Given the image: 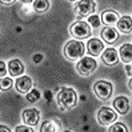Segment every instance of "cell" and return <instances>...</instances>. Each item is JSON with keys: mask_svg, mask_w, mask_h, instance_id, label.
<instances>
[{"mask_svg": "<svg viewBox=\"0 0 132 132\" xmlns=\"http://www.w3.org/2000/svg\"><path fill=\"white\" fill-rule=\"evenodd\" d=\"M63 132H71V131H63Z\"/></svg>", "mask_w": 132, "mask_h": 132, "instance_id": "30", "label": "cell"}, {"mask_svg": "<svg viewBox=\"0 0 132 132\" xmlns=\"http://www.w3.org/2000/svg\"><path fill=\"white\" fill-rule=\"evenodd\" d=\"M116 119H118L116 112L112 111L111 108H108V107H102L97 112V121L102 124V126H111V124H115Z\"/></svg>", "mask_w": 132, "mask_h": 132, "instance_id": "6", "label": "cell"}, {"mask_svg": "<svg viewBox=\"0 0 132 132\" xmlns=\"http://www.w3.org/2000/svg\"><path fill=\"white\" fill-rule=\"evenodd\" d=\"M31 87H32V80H31V77H28V76H21L16 80V89L20 94L27 95L31 91Z\"/></svg>", "mask_w": 132, "mask_h": 132, "instance_id": "14", "label": "cell"}, {"mask_svg": "<svg viewBox=\"0 0 132 132\" xmlns=\"http://www.w3.org/2000/svg\"><path fill=\"white\" fill-rule=\"evenodd\" d=\"M119 20H120V18H119L118 12L111 11V10L104 11L103 15H102V23H103V24H105L107 27H112L115 24H118Z\"/></svg>", "mask_w": 132, "mask_h": 132, "instance_id": "12", "label": "cell"}, {"mask_svg": "<svg viewBox=\"0 0 132 132\" xmlns=\"http://www.w3.org/2000/svg\"><path fill=\"white\" fill-rule=\"evenodd\" d=\"M56 102L60 110L65 112L68 110H72L77 104V95L72 88H63L57 92Z\"/></svg>", "mask_w": 132, "mask_h": 132, "instance_id": "1", "label": "cell"}, {"mask_svg": "<svg viewBox=\"0 0 132 132\" xmlns=\"http://www.w3.org/2000/svg\"><path fill=\"white\" fill-rule=\"evenodd\" d=\"M118 31L120 34H131L132 32V19L129 16H123L120 18L118 23Z\"/></svg>", "mask_w": 132, "mask_h": 132, "instance_id": "16", "label": "cell"}, {"mask_svg": "<svg viewBox=\"0 0 132 132\" xmlns=\"http://www.w3.org/2000/svg\"><path fill=\"white\" fill-rule=\"evenodd\" d=\"M102 37L108 44H115L119 39V34L113 27H104L102 29Z\"/></svg>", "mask_w": 132, "mask_h": 132, "instance_id": "10", "label": "cell"}, {"mask_svg": "<svg viewBox=\"0 0 132 132\" xmlns=\"http://www.w3.org/2000/svg\"><path fill=\"white\" fill-rule=\"evenodd\" d=\"M113 108L120 115H126L129 110V102L126 96H118L113 100Z\"/></svg>", "mask_w": 132, "mask_h": 132, "instance_id": "13", "label": "cell"}, {"mask_svg": "<svg viewBox=\"0 0 132 132\" xmlns=\"http://www.w3.org/2000/svg\"><path fill=\"white\" fill-rule=\"evenodd\" d=\"M104 50L103 42H100L99 39H89L87 43V51L91 56H99L102 51Z\"/></svg>", "mask_w": 132, "mask_h": 132, "instance_id": "9", "label": "cell"}, {"mask_svg": "<svg viewBox=\"0 0 132 132\" xmlns=\"http://www.w3.org/2000/svg\"><path fill=\"white\" fill-rule=\"evenodd\" d=\"M102 59H103V63L107 64V65H116L119 63L120 57H119V55H118V52H116L115 48H108V50L104 51Z\"/></svg>", "mask_w": 132, "mask_h": 132, "instance_id": "11", "label": "cell"}, {"mask_svg": "<svg viewBox=\"0 0 132 132\" xmlns=\"http://www.w3.org/2000/svg\"><path fill=\"white\" fill-rule=\"evenodd\" d=\"M94 92L100 100H110L113 92V87L108 81H96L94 85Z\"/></svg>", "mask_w": 132, "mask_h": 132, "instance_id": "4", "label": "cell"}, {"mask_svg": "<svg viewBox=\"0 0 132 132\" xmlns=\"http://www.w3.org/2000/svg\"><path fill=\"white\" fill-rule=\"evenodd\" d=\"M69 32H71V35L75 39H85V37L91 36L92 31H91V27L88 26V23L80 20V21H75L71 26Z\"/></svg>", "mask_w": 132, "mask_h": 132, "instance_id": "3", "label": "cell"}, {"mask_svg": "<svg viewBox=\"0 0 132 132\" xmlns=\"http://www.w3.org/2000/svg\"><path fill=\"white\" fill-rule=\"evenodd\" d=\"M97 64L92 57H83L79 60V63L76 64V71L81 76H88L95 72Z\"/></svg>", "mask_w": 132, "mask_h": 132, "instance_id": "5", "label": "cell"}, {"mask_svg": "<svg viewBox=\"0 0 132 132\" xmlns=\"http://www.w3.org/2000/svg\"><path fill=\"white\" fill-rule=\"evenodd\" d=\"M34 10L36 13H44L50 10V2H45V0H37L34 3Z\"/></svg>", "mask_w": 132, "mask_h": 132, "instance_id": "19", "label": "cell"}, {"mask_svg": "<svg viewBox=\"0 0 132 132\" xmlns=\"http://www.w3.org/2000/svg\"><path fill=\"white\" fill-rule=\"evenodd\" d=\"M128 68V72H132V69H131V67H127Z\"/></svg>", "mask_w": 132, "mask_h": 132, "instance_id": "29", "label": "cell"}, {"mask_svg": "<svg viewBox=\"0 0 132 132\" xmlns=\"http://www.w3.org/2000/svg\"><path fill=\"white\" fill-rule=\"evenodd\" d=\"M88 23H89V26H92L94 28H99L100 27V18L97 15H91L88 18Z\"/></svg>", "mask_w": 132, "mask_h": 132, "instance_id": "22", "label": "cell"}, {"mask_svg": "<svg viewBox=\"0 0 132 132\" xmlns=\"http://www.w3.org/2000/svg\"><path fill=\"white\" fill-rule=\"evenodd\" d=\"M21 119L24 121L26 126H36L40 119V112H39L36 108H29V110H24L21 113Z\"/></svg>", "mask_w": 132, "mask_h": 132, "instance_id": "8", "label": "cell"}, {"mask_svg": "<svg viewBox=\"0 0 132 132\" xmlns=\"http://www.w3.org/2000/svg\"><path fill=\"white\" fill-rule=\"evenodd\" d=\"M128 85H129V88H131V89H132V79H131V80H129V83H128Z\"/></svg>", "mask_w": 132, "mask_h": 132, "instance_id": "28", "label": "cell"}, {"mask_svg": "<svg viewBox=\"0 0 132 132\" xmlns=\"http://www.w3.org/2000/svg\"><path fill=\"white\" fill-rule=\"evenodd\" d=\"M0 67H2V72H0V76H2V79H3V77H5V72H7L4 61H0Z\"/></svg>", "mask_w": 132, "mask_h": 132, "instance_id": "25", "label": "cell"}, {"mask_svg": "<svg viewBox=\"0 0 132 132\" xmlns=\"http://www.w3.org/2000/svg\"><path fill=\"white\" fill-rule=\"evenodd\" d=\"M61 124L56 120H47L43 123L40 128V132H60Z\"/></svg>", "mask_w": 132, "mask_h": 132, "instance_id": "18", "label": "cell"}, {"mask_svg": "<svg viewBox=\"0 0 132 132\" xmlns=\"http://www.w3.org/2000/svg\"><path fill=\"white\" fill-rule=\"evenodd\" d=\"M39 99H40V92H39L37 89H32V91H29L27 94V100L31 102V103L37 102Z\"/></svg>", "mask_w": 132, "mask_h": 132, "instance_id": "21", "label": "cell"}, {"mask_svg": "<svg viewBox=\"0 0 132 132\" xmlns=\"http://www.w3.org/2000/svg\"><path fill=\"white\" fill-rule=\"evenodd\" d=\"M64 55L69 60L83 57V55H84V44L81 42H77V40L68 42L65 44V47H64Z\"/></svg>", "mask_w": 132, "mask_h": 132, "instance_id": "2", "label": "cell"}, {"mask_svg": "<svg viewBox=\"0 0 132 132\" xmlns=\"http://www.w3.org/2000/svg\"><path fill=\"white\" fill-rule=\"evenodd\" d=\"M34 60H35V61H40V60H42V55H35V56H34Z\"/></svg>", "mask_w": 132, "mask_h": 132, "instance_id": "27", "label": "cell"}, {"mask_svg": "<svg viewBox=\"0 0 132 132\" xmlns=\"http://www.w3.org/2000/svg\"><path fill=\"white\" fill-rule=\"evenodd\" d=\"M8 71L12 76H20L24 73V65L20 60L18 59H13L8 63Z\"/></svg>", "mask_w": 132, "mask_h": 132, "instance_id": "15", "label": "cell"}, {"mask_svg": "<svg viewBox=\"0 0 132 132\" xmlns=\"http://www.w3.org/2000/svg\"><path fill=\"white\" fill-rule=\"evenodd\" d=\"M0 132H11L8 128H7V127H4V126H2V127H0Z\"/></svg>", "mask_w": 132, "mask_h": 132, "instance_id": "26", "label": "cell"}, {"mask_svg": "<svg viewBox=\"0 0 132 132\" xmlns=\"http://www.w3.org/2000/svg\"><path fill=\"white\" fill-rule=\"evenodd\" d=\"M119 57L124 63L132 61V44H123L119 50Z\"/></svg>", "mask_w": 132, "mask_h": 132, "instance_id": "17", "label": "cell"}, {"mask_svg": "<svg viewBox=\"0 0 132 132\" xmlns=\"http://www.w3.org/2000/svg\"><path fill=\"white\" fill-rule=\"evenodd\" d=\"M94 11H95V2L83 0V2L75 3V12H76L77 16H80V18L89 16Z\"/></svg>", "mask_w": 132, "mask_h": 132, "instance_id": "7", "label": "cell"}, {"mask_svg": "<svg viewBox=\"0 0 132 132\" xmlns=\"http://www.w3.org/2000/svg\"><path fill=\"white\" fill-rule=\"evenodd\" d=\"M108 132H128V128L123 123H115L110 127V131Z\"/></svg>", "mask_w": 132, "mask_h": 132, "instance_id": "20", "label": "cell"}, {"mask_svg": "<svg viewBox=\"0 0 132 132\" xmlns=\"http://www.w3.org/2000/svg\"><path fill=\"white\" fill-rule=\"evenodd\" d=\"M15 132H35V131L29 126H19V127H16Z\"/></svg>", "mask_w": 132, "mask_h": 132, "instance_id": "24", "label": "cell"}, {"mask_svg": "<svg viewBox=\"0 0 132 132\" xmlns=\"http://www.w3.org/2000/svg\"><path fill=\"white\" fill-rule=\"evenodd\" d=\"M12 84H13L12 79H10V77H3L2 79V89L3 91H8L12 87Z\"/></svg>", "mask_w": 132, "mask_h": 132, "instance_id": "23", "label": "cell"}]
</instances>
